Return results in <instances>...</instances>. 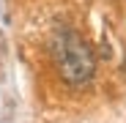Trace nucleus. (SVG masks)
Segmentation results:
<instances>
[{
  "label": "nucleus",
  "instance_id": "f257e3e1",
  "mask_svg": "<svg viewBox=\"0 0 126 123\" xmlns=\"http://www.w3.org/2000/svg\"><path fill=\"white\" fill-rule=\"evenodd\" d=\"M49 52H52V60L60 71V79L69 88H85L93 79L96 55H93L91 44L77 30L63 27L60 33H55V38L49 41Z\"/></svg>",
  "mask_w": 126,
  "mask_h": 123
}]
</instances>
